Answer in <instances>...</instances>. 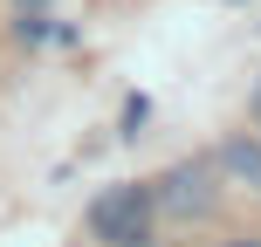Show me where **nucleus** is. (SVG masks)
<instances>
[{
	"mask_svg": "<svg viewBox=\"0 0 261 247\" xmlns=\"http://www.w3.org/2000/svg\"><path fill=\"white\" fill-rule=\"evenodd\" d=\"M90 227L110 247H144V234H151V185H110V193H96Z\"/></svg>",
	"mask_w": 261,
	"mask_h": 247,
	"instance_id": "1",
	"label": "nucleus"
},
{
	"mask_svg": "<svg viewBox=\"0 0 261 247\" xmlns=\"http://www.w3.org/2000/svg\"><path fill=\"white\" fill-rule=\"evenodd\" d=\"M151 206H165V213H179V220H199V213H213V165H172L165 179H158V193H151Z\"/></svg>",
	"mask_w": 261,
	"mask_h": 247,
	"instance_id": "2",
	"label": "nucleus"
},
{
	"mask_svg": "<svg viewBox=\"0 0 261 247\" xmlns=\"http://www.w3.org/2000/svg\"><path fill=\"white\" fill-rule=\"evenodd\" d=\"M220 172L261 193V144H254V138H227V144H220Z\"/></svg>",
	"mask_w": 261,
	"mask_h": 247,
	"instance_id": "3",
	"label": "nucleus"
},
{
	"mask_svg": "<svg viewBox=\"0 0 261 247\" xmlns=\"http://www.w3.org/2000/svg\"><path fill=\"white\" fill-rule=\"evenodd\" d=\"M21 7H28V14H35V7H48V0H21Z\"/></svg>",
	"mask_w": 261,
	"mask_h": 247,
	"instance_id": "4",
	"label": "nucleus"
},
{
	"mask_svg": "<svg viewBox=\"0 0 261 247\" xmlns=\"http://www.w3.org/2000/svg\"><path fill=\"white\" fill-rule=\"evenodd\" d=\"M254 117H261V96H254Z\"/></svg>",
	"mask_w": 261,
	"mask_h": 247,
	"instance_id": "5",
	"label": "nucleus"
},
{
	"mask_svg": "<svg viewBox=\"0 0 261 247\" xmlns=\"http://www.w3.org/2000/svg\"><path fill=\"white\" fill-rule=\"evenodd\" d=\"M248 247H261V240H248Z\"/></svg>",
	"mask_w": 261,
	"mask_h": 247,
	"instance_id": "6",
	"label": "nucleus"
}]
</instances>
